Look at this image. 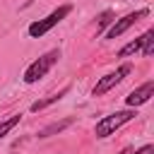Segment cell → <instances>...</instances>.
Instances as JSON below:
<instances>
[{"mask_svg": "<svg viewBox=\"0 0 154 154\" xmlns=\"http://www.w3.org/2000/svg\"><path fill=\"white\" fill-rule=\"evenodd\" d=\"M152 94H154V82L149 79V82H144L142 87L132 89V91L125 96V103H128V108H137V106L147 103V101L152 99Z\"/></svg>", "mask_w": 154, "mask_h": 154, "instance_id": "8992f818", "label": "cell"}, {"mask_svg": "<svg viewBox=\"0 0 154 154\" xmlns=\"http://www.w3.org/2000/svg\"><path fill=\"white\" fill-rule=\"evenodd\" d=\"M147 14H149V10H137V12H130V14L120 17V19H116V22L111 24V29L106 31V38H118V36H123L132 24H137V22L144 19Z\"/></svg>", "mask_w": 154, "mask_h": 154, "instance_id": "5b68a950", "label": "cell"}, {"mask_svg": "<svg viewBox=\"0 0 154 154\" xmlns=\"http://www.w3.org/2000/svg\"><path fill=\"white\" fill-rule=\"evenodd\" d=\"M65 94H67V87H65V89H60L58 94H51V96H46V99H41V101H34V103H31V111H34V113H36V111H43L46 106H51V103L60 101Z\"/></svg>", "mask_w": 154, "mask_h": 154, "instance_id": "ba28073f", "label": "cell"}, {"mask_svg": "<svg viewBox=\"0 0 154 154\" xmlns=\"http://www.w3.org/2000/svg\"><path fill=\"white\" fill-rule=\"evenodd\" d=\"M70 12H72V5H60V7H58V10H53L48 17L38 19V22H31V24H29V36H31V38H38V36L48 34V31H51L55 24H60Z\"/></svg>", "mask_w": 154, "mask_h": 154, "instance_id": "3957f363", "label": "cell"}, {"mask_svg": "<svg viewBox=\"0 0 154 154\" xmlns=\"http://www.w3.org/2000/svg\"><path fill=\"white\" fill-rule=\"evenodd\" d=\"M72 123H75V118H65V120L51 123V125H46V128H41V130H38V137H51V135H58V132H63L65 128H70Z\"/></svg>", "mask_w": 154, "mask_h": 154, "instance_id": "52a82bcc", "label": "cell"}, {"mask_svg": "<svg viewBox=\"0 0 154 154\" xmlns=\"http://www.w3.org/2000/svg\"><path fill=\"white\" fill-rule=\"evenodd\" d=\"M120 154H132V152H130V149H123V152H120Z\"/></svg>", "mask_w": 154, "mask_h": 154, "instance_id": "5bb4252c", "label": "cell"}, {"mask_svg": "<svg viewBox=\"0 0 154 154\" xmlns=\"http://www.w3.org/2000/svg\"><path fill=\"white\" fill-rule=\"evenodd\" d=\"M19 120H22V116H12V118L2 120V123H0V137H5V135H7V132H10V130H12Z\"/></svg>", "mask_w": 154, "mask_h": 154, "instance_id": "7c38bea8", "label": "cell"}, {"mask_svg": "<svg viewBox=\"0 0 154 154\" xmlns=\"http://www.w3.org/2000/svg\"><path fill=\"white\" fill-rule=\"evenodd\" d=\"M142 55L144 58H152V53H154V29H147L144 34H142Z\"/></svg>", "mask_w": 154, "mask_h": 154, "instance_id": "9c48e42d", "label": "cell"}, {"mask_svg": "<svg viewBox=\"0 0 154 154\" xmlns=\"http://www.w3.org/2000/svg\"><path fill=\"white\" fill-rule=\"evenodd\" d=\"M140 48H142V36H140V38H135V41H130V43H125V46L118 51V58H128V55H135Z\"/></svg>", "mask_w": 154, "mask_h": 154, "instance_id": "30bf717a", "label": "cell"}, {"mask_svg": "<svg viewBox=\"0 0 154 154\" xmlns=\"http://www.w3.org/2000/svg\"><path fill=\"white\" fill-rule=\"evenodd\" d=\"M135 116H137V113H135V108L116 111V113H111V116H106V118H101V120L96 123V128H94V135H96V137H108V135H113V132H116L120 125L130 123Z\"/></svg>", "mask_w": 154, "mask_h": 154, "instance_id": "7a4b0ae2", "label": "cell"}, {"mask_svg": "<svg viewBox=\"0 0 154 154\" xmlns=\"http://www.w3.org/2000/svg\"><path fill=\"white\" fill-rule=\"evenodd\" d=\"M135 154H154V147H152V144H144V147H142V149H137Z\"/></svg>", "mask_w": 154, "mask_h": 154, "instance_id": "4fadbf2b", "label": "cell"}, {"mask_svg": "<svg viewBox=\"0 0 154 154\" xmlns=\"http://www.w3.org/2000/svg\"><path fill=\"white\" fill-rule=\"evenodd\" d=\"M130 72H132V67H130V65H120L118 70H113V72H108L106 77H101V79L94 84L91 94H94V96H103V94H106V91H111L116 84H120Z\"/></svg>", "mask_w": 154, "mask_h": 154, "instance_id": "277c9868", "label": "cell"}, {"mask_svg": "<svg viewBox=\"0 0 154 154\" xmlns=\"http://www.w3.org/2000/svg\"><path fill=\"white\" fill-rule=\"evenodd\" d=\"M60 60V51L58 48H53V51H48V53H43L38 60H34L26 70H24V82L26 84H34V82H38L41 77H46L48 75V70L55 65Z\"/></svg>", "mask_w": 154, "mask_h": 154, "instance_id": "6da1fadb", "label": "cell"}, {"mask_svg": "<svg viewBox=\"0 0 154 154\" xmlns=\"http://www.w3.org/2000/svg\"><path fill=\"white\" fill-rule=\"evenodd\" d=\"M111 19H113V12H111V10H103V12L96 17V34H101V31H103V26H106Z\"/></svg>", "mask_w": 154, "mask_h": 154, "instance_id": "8fae6325", "label": "cell"}]
</instances>
